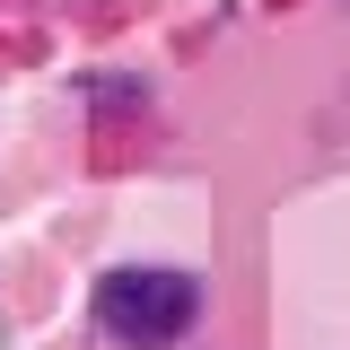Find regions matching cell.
Returning <instances> with one entry per match:
<instances>
[{"label":"cell","instance_id":"cell-1","mask_svg":"<svg viewBox=\"0 0 350 350\" xmlns=\"http://www.w3.org/2000/svg\"><path fill=\"white\" fill-rule=\"evenodd\" d=\"M96 315H105V333H114V342L158 350V342H175V333L202 315V289H193L184 271H105Z\"/></svg>","mask_w":350,"mask_h":350}]
</instances>
